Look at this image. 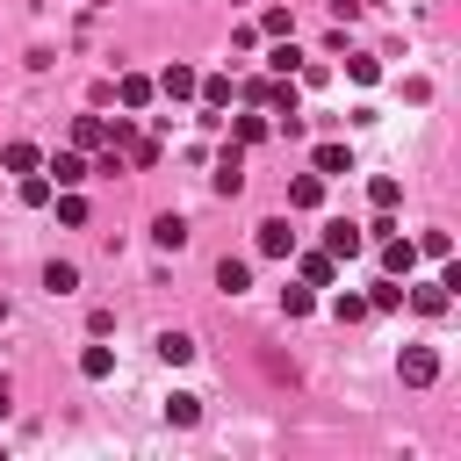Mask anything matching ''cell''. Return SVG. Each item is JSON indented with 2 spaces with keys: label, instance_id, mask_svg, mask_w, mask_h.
I'll return each mask as SVG.
<instances>
[{
  "label": "cell",
  "instance_id": "obj_24",
  "mask_svg": "<svg viewBox=\"0 0 461 461\" xmlns=\"http://www.w3.org/2000/svg\"><path fill=\"white\" fill-rule=\"evenodd\" d=\"M331 317H339V324H367L375 310H367V295H339V303H331Z\"/></svg>",
  "mask_w": 461,
  "mask_h": 461
},
{
  "label": "cell",
  "instance_id": "obj_3",
  "mask_svg": "<svg viewBox=\"0 0 461 461\" xmlns=\"http://www.w3.org/2000/svg\"><path fill=\"white\" fill-rule=\"evenodd\" d=\"M382 274L411 281V274H418V238H396V230H382Z\"/></svg>",
  "mask_w": 461,
  "mask_h": 461
},
{
  "label": "cell",
  "instance_id": "obj_27",
  "mask_svg": "<svg viewBox=\"0 0 461 461\" xmlns=\"http://www.w3.org/2000/svg\"><path fill=\"white\" fill-rule=\"evenodd\" d=\"M418 259H454V238H447V230H425V238H418Z\"/></svg>",
  "mask_w": 461,
  "mask_h": 461
},
{
  "label": "cell",
  "instance_id": "obj_23",
  "mask_svg": "<svg viewBox=\"0 0 461 461\" xmlns=\"http://www.w3.org/2000/svg\"><path fill=\"white\" fill-rule=\"evenodd\" d=\"M166 418H173V425H194V418H202V396L173 389V396H166Z\"/></svg>",
  "mask_w": 461,
  "mask_h": 461
},
{
  "label": "cell",
  "instance_id": "obj_14",
  "mask_svg": "<svg viewBox=\"0 0 461 461\" xmlns=\"http://www.w3.org/2000/svg\"><path fill=\"white\" fill-rule=\"evenodd\" d=\"M158 360H166V367H187V360H194V339H187V331H158Z\"/></svg>",
  "mask_w": 461,
  "mask_h": 461
},
{
  "label": "cell",
  "instance_id": "obj_31",
  "mask_svg": "<svg viewBox=\"0 0 461 461\" xmlns=\"http://www.w3.org/2000/svg\"><path fill=\"white\" fill-rule=\"evenodd\" d=\"M7 411H14V389H7V375H0V418H7Z\"/></svg>",
  "mask_w": 461,
  "mask_h": 461
},
{
  "label": "cell",
  "instance_id": "obj_10",
  "mask_svg": "<svg viewBox=\"0 0 461 461\" xmlns=\"http://www.w3.org/2000/svg\"><path fill=\"white\" fill-rule=\"evenodd\" d=\"M108 144V122L101 115H72V151H101Z\"/></svg>",
  "mask_w": 461,
  "mask_h": 461
},
{
  "label": "cell",
  "instance_id": "obj_21",
  "mask_svg": "<svg viewBox=\"0 0 461 461\" xmlns=\"http://www.w3.org/2000/svg\"><path fill=\"white\" fill-rule=\"evenodd\" d=\"M281 310H288V317H310V310H317V288H310V281L281 288Z\"/></svg>",
  "mask_w": 461,
  "mask_h": 461
},
{
  "label": "cell",
  "instance_id": "obj_30",
  "mask_svg": "<svg viewBox=\"0 0 461 461\" xmlns=\"http://www.w3.org/2000/svg\"><path fill=\"white\" fill-rule=\"evenodd\" d=\"M346 72H353L360 86H375V79H382V65H375V58H346Z\"/></svg>",
  "mask_w": 461,
  "mask_h": 461
},
{
  "label": "cell",
  "instance_id": "obj_18",
  "mask_svg": "<svg viewBox=\"0 0 461 461\" xmlns=\"http://www.w3.org/2000/svg\"><path fill=\"white\" fill-rule=\"evenodd\" d=\"M43 288H50V295H72V288H79V267H72V259H50V267H43Z\"/></svg>",
  "mask_w": 461,
  "mask_h": 461
},
{
  "label": "cell",
  "instance_id": "obj_12",
  "mask_svg": "<svg viewBox=\"0 0 461 461\" xmlns=\"http://www.w3.org/2000/svg\"><path fill=\"white\" fill-rule=\"evenodd\" d=\"M216 288H223V295H245V288H252V267L223 252V259H216Z\"/></svg>",
  "mask_w": 461,
  "mask_h": 461
},
{
  "label": "cell",
  "instance_id": "obj_17",
  "mask_svg": "<svg viewBox=\"0 0 461 461\" xmlns=\"http://www.w3.org/2000/svg\"><path fill=\"white\" fill-rule=\"evenodd\" d=\"M151 238H158V252H180V245H187V216H158Z\"/></svg>",
  "mask_w": 461,
  "mask_h": 461
},
{
  "label": "cell",
  "instance_id": "obj_29",
  "mask_svg": "<svg viewBox=\"0 0 461 461\" xmlns=\"http://www.w3.org/2000/svg\"><path fill=\"white\" fill-rule=\"evenodd\" d=\"M122 158H130V166H158V137H137Z\"/></svg>",
  "mask_w": 461,
  "mask_h": 461
},
{
  "label": "cell",
  "instance_id": "obj_13",
  "mask_svg": "<svg viewBox=\"0 0 461 461\" xmlns=\"http://www.w3.org/2000/svg\"><path fill=\"white\" fill-rule=\"evenodd\" d=\"M0 166H7V173H36V166H43V151H36L29 137H14V144L0 151Z\"/></svg>",
  "mask_w": 461,
  "mask_h": 461
},
{
  "label": "cell",
  "instance_id": "obj_28",
  "mask_svg": "<svg viewBox=\"0 0 461 461\" xmlns=\"http://www.w3.org/2000/svg\"><path fill=\"white\" fill-rule=\"evenodd\" d=\"M259 29H267V36H295V14H288V7H267Z\"/></svg>",
  "mask_w": 461,
  "mask_h": 461
},
{
  "label": "cell",
  "instance_id": "obj_1",
  "mask_svg": "<svg viewBox=\"0 0 461 461\" xmlns=\"http://www.w3.org/2000/svg\"><path fill=\"white\" fill-rule=\"evenodd\" d=\"M43 180H50V187H86V180H94V166H86V151H50Z\"/></svg>",
  "mask_w": 461,
  "mask_h": 461
},
{
  "label": "cell",
  "instance_id": "obj_8",
  "mask_svg": "<svg viewBox=\"0 0 461 461\" xmlns=\"http://www.w3.org/2000/svg\"><path fill=\"white\" fill-rule=\"evenodd\" d=\"M295 267H303V281H310V288H331V281H339V259H331L324 245H317V252H303Z\"/></svg>",
  "mask_w": 461,
  "mask_h": 461
},
{
  "label": "cell",
  "instance_id": "obj_16",
  "mask_svg": "<svg viewBox=\"0 0 461 461\" xmlns=\"http://www.w3.org/2000/svg\"><path fill=\"white\" fill-rule=\"evenodd\" d=\"M267 137H274L267 115H238V122H230V144H267Z\"/></svg>",
  "mask_w": 461,
  "mask_h": 461
},
{
  "label": "cell",
  "instance_id": "obj_7",
  "mask_svg": "<svg viewBox=\"0 0 461 461\" xmlns=\"http://www.w3.org/2000/svg\"><path fill=\"white\" fill-rule=\"evenodd\" d=\"M360 245H367V238H360V230H353V223H324V252H331V259H339V267H346V259H353V252H360Z\"/></svg>",
  "mask_w": 461,
  "mask_h": 461
},
{
  "label": "cell",
  "instance_id": "obj_11",
  "mask_svg": "<svg viewBox=\"0 0 461 461\" xmlns=\"http://www.w3.org/2000/svg\"><path fill=\"white\" fill-rule=\"evenodd\" d=\"M324 202V173H295L288 180V209H317Z\"/></svg>",
  "mask_w": 461,
  "mask_h": 461
},
{
  "label": "cell",
  "instance_id": "obj_22",
  "mask_svg": "<svg viewBox=\"0 0 461 461\" xmlns=\"http://www.w3.org/2000/svg\"><path fill=\"white\" fill-rule=\"evenodd\" d=\"M367 310H403V281H396V274H382V281H375V295H367Z\"/></svg>",
  "mask_w": 461,
  "mask_h": 461
},
{
  "label": "cell",
  "instance_id": "obj_4",
  "mask_svg": "<svg viewBox=\"0 0 461 461\" xmlns=\"http://www.w3.org/2000/svg\"><path fill=\"white\" fill-rule=\"evenodd\" d=\"M396 375H403L411 389H432V382H439V353H432V346H403V360H396Z\"/></svg>",
  "mask_w": 461,
  "mask_h": 461
},
{
  "label": "cell",
  "instance_id": "obj_25",
  "mask_svg": "<svg viewBox=\"0 0 461 461\" xmlns=\"http://www.w3.org/2000/svg\"><path fill=\"white\" fill-rule=\"evenodd\" d=\"M50 194H58V187H50V180H43V173H22V202H29V209H43V202H50Z\"/></svg>",
  "mask_w": 461,
  "mask_h": 461
},
{
  "label": "cell",
  "instance_id": "obj_32",
  "mask_svg": "<svg viewBox=\"0 0 461 461\" xmlns=\"http://www.w3.org/2000/svg\"><path fill=\"white\" fill-rule=\"evenodd\" d=\"M0 324H7V295H0Z\"/></svg>",
  "mask_w": 461,
  "mask_h": 461
},
{
  "label": "cell",
  "instance_id": "obj_9",
  "mask_svg": "<svg viewBox=\"0 0 461 461\" xmlns=\"http://www.w3.org/2000/svg\"><path fill=\"white\" fill-rule=\"evenodd\" d=\"M151 86H158L166 101H194V72H187V65H166V72H158Z\"/></svg>",
  "mask_w": 461,
  "mask_h": 461
},
{
  "label": "cell",
  "instance_id": "obj_15",
  "mask_svg": "<svg viewBox=\"0 0 461 461\" xmlns=\"http://www.w3.org/2000/svg\"><path fill=\"white\" fill-rule=\"evenodd\" d=\"M151 94H158V86H151L144 72H122V86H115V101H122V108H144Z\"/></svg>",
  "mask_w": 461,
  "mask_h": 461
},
{
  "label": "cell",
  "instance_id": "obj_19",
  "mask_svg": "<svg viewBox=\"0 0 461 461\" xmlns=\"http://www.w3.org/2000/svg\"><path fill=\"white\" fill-rule=\"evenodd\" d=\"M79 375H86V382H108V375H115V353H108V346H86V353H79Z\"/></svg>",
  "mask_w": 461,
  "mask_h": 461
},
{
  "label": "cell",
  "instance_id": "obj_6",
  "mask_svg": "<svg viewBox=\"0 0 461 461\" xmlns=\"http://www.w3.org/2000/svg\"><path fill=\"white\" fill-rule=\"evenodd\" d=\"M403 303H411L418 317H447V303H454V288H447V281H418V288L403 281Z\"/></svg>",
  "mask_w": 461,
  "mask_h": 461
},
{
  "label": "cell",
  "instance_id": "obj_26",
  "mask_svg": "<svg viewBox=\"0 0 461 461\" xmlns=\"http://www.w3.org/2000/svg\"><path fill=\"white\" fill-rule=\"evenodd\" d=\"M367 202H375V209H396V202H403V187L382 173V180H367Z\"/></svg>",
  "mask_w": 461,
  "mask_h": 461
},
{
  "label": "cell",
  "instance_id": "obj_5",
  "mask_svg": "<svg viewBox=\"0 0 461 461\" xmlns=\"http://www.w3.org/2000/svg\"><path fill=\"white\" fill-rule=\"evenodd\" d=\"M209 187L230 202L238 187H245V144H223V158H216V173H209Z\"/></svg>",
  "mask_w": 461,
  "mask_h": 461
},
{
  "label": "cell",
  "instance_id": "obj_20",
  "mask_svg": "<svg viewBox=\"0 0 461 461\" xmlns=\"http://www.w3.org/2000/svg\"><path fill=\"white\" fill-rule=\"evenodd\" d=\"M317 173L331 180V173H353V151L346 144H317Z\"/></svg>",
  "mask_w": 461,
  "mask_h": 461
},
{
  "label": "cell",
  "instance_id": "obj_2",
  "mask_svg": "<svg viewBox=\"0 0 461 461\" xmlns=\"http://www.w3.org/2000/svg\"><path fill=\"white\" fill-rule=\"evenodd\" d=\"M252 245H259V259H295V223L288 216H267Z\"/></svg>",
  "mask_w": 461,
  "mask_h": 461
}]
</instances>
